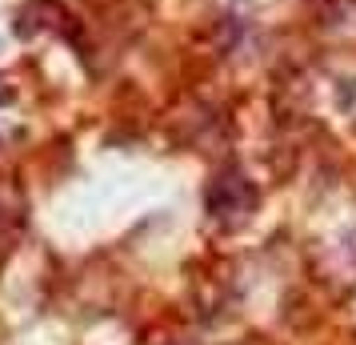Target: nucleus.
Segmentation results:
<instances>
[{
  "mask_svg": "<svg viewBox=\"0 0 356 345\" xmlns=\"http://www.w3.org/2000/svg\"><path fill=\"white\" fill-rule=\"evenodd\" d=\"M212 213L225 217V213H248V205H252V189L241 181V177H225V181L212 189Z\"/></svg>",
  "mask_w": 356,
  "mask_h": 345,
  "instance_id": "nucleus-1",
  "label": "nucleus"
}]
</instances>
